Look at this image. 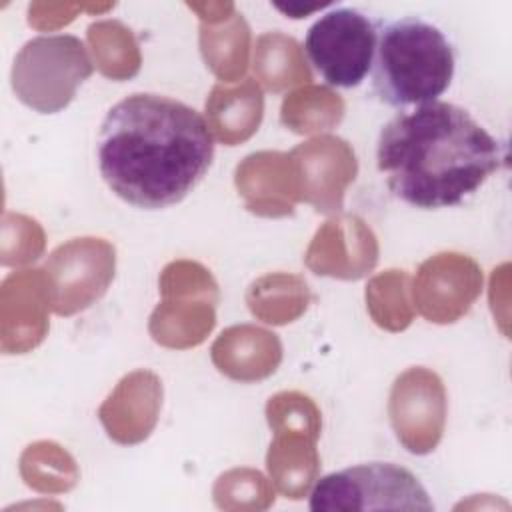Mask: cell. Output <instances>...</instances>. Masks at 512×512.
<instances>
[{"mask_svg":"<svg viewBox=\"0 0 512 512\" xmlns=\"http://www.w3.org/2000/svg\"><path fill=\"white\" fill-rule=\"evenodd\" d=\"M208 120L176 98L134 92L118 100L98 130V172L110 192L142 210L182 202L214 160Z\"/></svg>","mask_w":512,"mask_h":512,"instance_id":"cell-1","label":"cell"},{"mask_svg":"<svg viewBox=\"0 0 512 512\" xmlns=\"http://www.w3.org/2000/svg\"><path fill=\"white\" fill-rule=\"evenodd\" d=\"M506 146L466 108L436 100L390 118L376 142V166L400 202L452 208L506 164Z\"/></svg>","mask_w":512,"mask_h":512,"instance_id":"cell-2","label":"cell"},{"mask_svg":"<svg viewBox=\"0 0 512 512\" xmlns=\"http://www.w3.org/2000/svg\"><path fill=\"white\" fill-rule=\"evenodd\" d=\"M456 54L446 34L420 16L378 20L372 92L396 110L440 100L452 84Z\"/></svg>","mask_w":512,"mask_h":512,"instance_id":"cell-3","label":"cell"},{"mask_svg":"<svg viewBox=\"0 0 512 512\" xmlns=\"http://www.w3.org/2000/svg\"><path fill=\"white\" fill-rule=\"evenodd\" d=\"M308 508L312 512L434 510V502L408 468L394 462H364L316 480Z\"/></svg>","mask_w":512,"mask_h":512,"instance_id":"cell-4","label":"cell"},{"mask_svg":"<svg viewBox=\"0 0 512 512\" xmlns=\"http://www.w3.org/2000/svg\"><path fill=\"white\" fill-rule=\"evenodd\" d=\"M378 20L358 8L336 6L318 16L304 36V54L332 88H356L372 70Z\"/></svg>","mask_w":512,"mask_h":512,"instance_id":"cell-5","label":"cell"},{"mask_svg":"<svg viewBox=\"0 0 512 512\" xmlns=\"http://www.w3.org/2000/svg\"><path fill=\"white\" fill-rule=\"evenodd\" d=\"M276 10H280L282 14L290 16V18H306L308 14L312 12H318L322 6H314V8H292V6H280V4H274Z\"/></svg>","mask_w":512,"mask_h":512,"instance_id":"cell-6","label":"cell"}]
</instances>
